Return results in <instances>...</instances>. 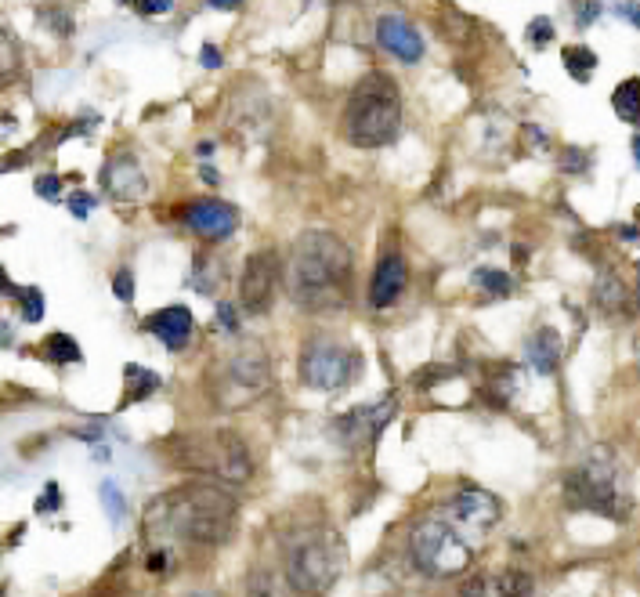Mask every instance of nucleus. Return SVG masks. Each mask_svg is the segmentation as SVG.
I'll return each mask as SVG.
<instances>
[{
  "label": "nucleus",
  "mask_w": 640,
  "mask_h": 597,
  "mask_svg": "<svg viewBox=\"0 0 640 597\" xmlns=\"http://www.w3.org/2000/svg\"><path fill=\"white\" fill-rule=\"evenodd\" d=\"M236 500L221 485L192 482L181 489L156 496L145 507V532L156 540V550L167 543H199V547H217L236 529Z\"/></svg>",
  "instance_id": "nucleus-1"
},
{
  "label": "nucleus",
  "mask_w": 640,
  "mask_h": 597,
  "mask_svg": "<svg viewBox=\"0 0 640 597\" xmlns=\"http://www.w3.org/2000/svg\"><path fill=\"white\" fill-rule=\"evenodd\" d=\"M355 272L351 247L333 232L311 228L290 247L286 286L290 297L308 312H333L348 301V283Z\"/></svg>",
  "instance_id": "nucleus-2"
},
{
  "label": "nucleus",
  "mask_w": 640,
  "mask_h": 597,
  "mask_svg": "<svg viewBox=\"0 0 640 597\" xmlns=\"http://www.w3.org/2000/svg\"><path fill=\"white\" fill-rule=\"evenodd\" d=\"M344 565H348V547H344V536L330 525H308L293 532L283 547V579L293 587V594H330Z\"/></svg>",
  "instance_id": "nucleus-3"
},
{
  "label": "nucleus",
  "mask_w": 640,
  "mask_h": 597,
  "mask_svg": "<svg viewBox=\"0 0 640 597\" xmlns=\"http://www.w3.org/2000/svg\"><path fill=\"white\" fill-rule=\"evenodd\" d=\"M398 127H402L398 84L387 73L362 76L348 98V113H344L348 142L358 149H380V145L395 142Z\"/></svg>",
  "instance_id": "nucleus-4"
},
{
  "label": "nucleus",
  "mask_w": 640,
  "mask_h": 597,
  "mask_svg": "<svg viewBox=\"0 0 640 597\" xmlns=\"http://www.w3.org/2000/svg\"><path fill=\"white\" fill-rule=\"evenodd\" d=\"M174 464L221 485H243L254 474L250 446L228 427H207L196 435H181L174 442Z\"/></svg>",
  "instance_id": "nucleus-5"
},
{
  "label": "nucleus",
  "mask_w": 640,
  "mask_h": 597,
  "mask_svg": "<svg viewBox=\"0 0 640 597\" xmlns=\"http://www.w3.org/2000/svg\"><path fill=\"white\" fill-rule=\"evenodd\" d=\"M565 500L575 511H593L604 518H630V493L622 485V471L608 453H593L583 467H575L565 478Z\"/></svg>",
  "instance_id": "nucleus-6"
},
{
  "label": "nucleus",
  "mask_w": 640,
  "mask_h": 597,
  "mask_svg": "<svg viewBox=\"0 0 640 597\" xmlns=\"http://www.w3.org/2000/svg\"><path fill=\"white\" fill-rule=\"evenodd\" d=\"M409 558L424 576L456 579L471 569L474 547L445 518L431 514V518H420L409 532Z\"/></svg>",
  "instance_id": "nucleus-7"
},
{
  "label": "nucleus",
  "mask_w": 640,
  "mask_h": 597,
  "mask_svg": "<svg viewBox=\"0 0 640 597\" xmlns=\"http://www.w3.org/2000/svg\"><path fill=\"white\" fill-rule=\"evenodd\" d=\"M358 370H362V355L355 348L326 341V337H315L301 351V377L308 388L337 391L344 384H351L358 377Z\"/></svg>",
  "instance_id": "nucleus-8"
},
{
  "label": "nucleus",
  "mask_w": 640,
  "mask_h": 597,
  "mask_svg": "<svg viewBox=\"0 0 640 597\" xmlns=\"http://www.w3.org/2000/svg\"><path fill=\"white\" fill-rule=\"evenodd\" d=\"M438 518H445V522H449L452 529L460 532L463 540L474 547V540L489 536V532L499 525V518H503V503H499L489 489L463 485L460 493L452 496L442 511H438Z\"/></svg>",
  "instance_id": "nucleus-9"
},
{
  "label": "nucleus",
  "mask_w": 640,
  "mask_h": 597,
  "mask_svg": "<svg viewBox=\"0 0 640 597\" xmlns=\"http://www.w3.org/2000/svg\"><path fill=\"white\" fill-rule=\"evenodd\" d=\"M275 283H279V257L272 250H254L246 257L243 275H239V304L243 312L261 315L272 308Z\"/></svg>",
  "instance_id": "nucleus-10"
},
{
  "label": "nucleus",
  "mask_w": 640,
  "mask_h": 597,
  "mask_svg": "<svg viewBox=\"0 0 640 597\" xmlns=\"http://www.w3.org/2000/svg\"><path fill=\"white\" fill-rule=\"evenodd\" d=\"M391 413H395V402H387L384 409L380 406H358V409H351V413H344L333 427H337V435H340L344 446L366 449V446H373V438L384 431V424L391 420Z\"/></svg>",
  "instance_id": "nucleus-11"
},
{
  "label": "nucleus",
  "mask_w": 640,
  "mask_h": 597,
  "mask_svg": "<svg viewBox=\"0 0 640 597\" xmlns=\"http://www.w3.org/2000/svg\"><path fill=\"white\" fill-rule=\"evenodd\" d=\"M185 225L203 239H225L236 232L239 225V214L236 207H228L221 199H199L185 210Z\"/></svg>",
  "instance_id": "nucleus-12"
},
{
  "label": "nucleus",
  "mask_w": 640,
  "mask_h": 597,
  "mask_svg": "<svg viewBox=\"0 0 640 597\" xmlns=\"http://www.w3.org/2000/svg\"><path fill=\"white\" fill-rule=\"evenodd\" d=\"M460 597H532V576L521 569L481 572L463 583Z\"/></svg>",
  "instance_id": "nucleus-13"
},
{
  "label": "nucleus",
  "mask_w": 640,
  "mask_h": 597,
  "mask_svg": "<svg viewBox=\"0 0 640 597\" xmlns=\"http://www.w3.org/2000/svg\"><path fill=\"white\" fill-rule=\"evenodd\" d=\"M377 40L384 44V51H391L395 58L402 62H420L424 58V37H420V29L409 26L405 19L398 15H384L377 22Z\"/></svg>",
  "instance_id": "nucleus-14"
},
{
  "label": "nucleus",
  "mask_w": 640,
  "mask_h": 597,
  "mask_svg": "<svg viewBox=\"0 0 640 597\" xmlns=\"http://www.w3.org/2000/svg\"><path fill=\"white\" fill-rule=\"evenodd\" d=\"M102 185L113 192L116 199H142L149 181H145V171L138 167L134 156H113V160L105 163Z\"/></svg>",
  "instance_id": "nucleus-15"
},
{
  "label": "nucleus",
  "mask_w": 640,
  "mask_h": 597,
  "mask_svg": "<svg viewBox=\"0 0 640 597\" xmlns=\"http://www.w3.org/2000/svg\"><path fill=\"white\" fill-rule=\"evenodd\" d=\"M145 330L156 333L167 348H185L192 330H196V323H192V312L185 304H174V308H163V312L149 315V319H145Z\"/></svg>",
  "instance_id": "nucleus-16"
},
{
  "label": "nucleus",
  "mask_w": 640,
  "mask_h": 597,
  "mask_svg": "<svg viewBox=\"0 0 640 597\" xmlns=\"http://www.w3.org/2000/svg\"><path fill=\"white\" fill-rule=\"evenodd\" d=\"M405 290V261L398 254H387L373 272V286H369V301L373 308H391Z\"/></svg>",
  "instance_id": "nucleus-17"
},
{
  "label": "nucleus",
  "mask_w": 640,
  "mask_h": 597,
  "mask_svg": "<svg viewBox=\"0 0 640 597\" xmlns=\"http://www.w3.org/2000/svg\"><path fill=\"white\" fill-rule=\"evenodd\" d=\"M525 355H528V362H532L539 373H554L557 362H561V333H557L554 326H543V330H536L532 337H528Z\"/></svg>",
  "instance_id": "nucleus-18"
},
{
  "label": "nucleus",
  "mask_w": 640,
  "mask_h": 597,
  "mask_svg": "<svg viewBox=\"0 0 640 597\" xmlns=\"http://www.w3.org/2000/svg\"><path fill=\"white\" fill-rule=\"evenodd\" d=\"M232 377L246 388H261L264 380H268V355L261 348H246L239 351L236 359H232Z\"/></svg>",
  "instance_id": "nucleus-19"
},
{
  "label": "nucleus",
  "mask_w": 640,
  "mask_h": 597,
  "mask_svg": "<svg viewBox=\"0 0 640 597\" xmlns=\"http://www.w3.org/2000/svg\"><path fill=\"white\" fill-rule=\"evenodd\" d=\"M612 109L619 120L626 124L640 127V76H630V80H622L619 87L612 91Z\"/></svg>",
  "instance_id": "nucleus-20"
},
{
  "label": "nucleus",
  "mask_w": 640,
  "mask_h": 597,
  "mask_svg": "<svg viewBox=\"0 0 640 597\" xmlns=\"http://www.w3.org/2000/svg\"><path fill=\"white\" fill-rule=\"evenodd\" d=\"M246 597H297V594H293V587L283 576H275V572L268 569H257L254 576H250Z\"/></svg>",
  "instance_id": "nucleus-21"
},
{
  "label": "nucleus",
  "mask_w": 640,
  "mask_h": 597,
  "mask_svg": "<svg viewBox=\"0 0 640 597\" xmlns=\"http://www.w3.org/2000/svg\"><path fill=\"white\" fill-rule=\"evenodd\" d=\"M44 355H48L51 362H80V348H76L73 337H66V333H51L48 344H44Z\"/></svg>",
  "instance_id": "nucleus-22"
},
{
  "label": "nucleus",
  "mask_w": 640,
  "mask_h": 597,
  "mask_svg": "<svg viewBox=\"0 0 640 597\" xmlns=\"http://www.w3.org/2000/svg\"><path fill=\"white\" fill-rule=\"evenodd\" d=\"M156 388H160V377H156V373L142 370V366H127V398L138 402V398H145Z\"/></svg>",
  "instance_id": "nucleus-23"
},
{
  "label": "nucleus",
  "mask_w": 640,
  "mask_h": 597,
  "mask_svg": "<svg viewBox=\"0 0 640 597\" xmlns=\"http://www.w3.org/2000/svg\"><path fill=\"white\" fill-rule=\"evenodd\" d=\"M565 69L575 80H586L597 69V55L590 48H565Z\"/></svg>",
  "instance_id": "nucleus-24"
},
{
  "label": "nucleus",
  "mask_w": 640,
  "mask_h": 597,
  "mask_svg": "<svg viewBox=\"0 0 640 597\" xmlns=\"http://www.w3.org/2000/svg\"><path fill=\"white\" fill-rule=\"evenodd\" d=\"M474 283H478L481 290H489V294H496V297H507L510 290H514V283H510V275H507V272H496V268H478V272H474Z\"/></svg>",
  "instance_id": "nucleus-25"
},
{
  "label": "nucleus",
  "mask_w": 640,
  "mask_h": 597,
  "mask_svg": "<svg viewBox=\"0 0 640 597\" xmlns=\"http://www.w3.org/2000/svg\"><path fill=\"white\" fill-rule=\"evenodd\" d=\"M102 503H105V511H109V518H113L116 525L123 522V514H127V500H123V493L116 489V482H102Z\"/></svg>",
  "instance_id": "nucleus-26"
},
{
  "label": "nucleus",
  "mask_w": 640,
  "mask_h": 597,
  "mask_svg": "<svg viewBox=\"0 0 640 597\" xmlns=\"http://www.w3.org/2000/svg\"><path fill=\"white\" fill-rule=\"evenodd\" d=\"M15 297L22 301V315H26L29 323H37L40 315H44V297H40V290H19Z\"/></svg>",
  "instance_id": "nucleus-27"
},
{
  "label": "nucleus",
  "mask_w": 640,
  "mask_h": 597,
  "mask_svg": "<svg viewBox=\"0 0 640 597\" xmlns=\"http://www.w3.org/2000/svg\"><path fill=\"white\" fill-rule=\"evenodd\" d=\"M113 290H116V297H120V301H131V297H134V275L127 272V268H123V272H116Z\"/></svg>",
  "instance_id": "nucleus-28"
},
{
  "label": "nucleus",
  "mask_w": 640,
  "mask_h": 597,
  "mask_svg": "<svg viewBox=\"0 0 640 597\" xmlns=\"http://www.w3.org/2000/svg\"><path fill=\"white\" fill-rule=\"evenodd\" d=\"M550 37H554V26H550V19L532 22V29H528V40H532V44H546Z\"/></svg>",
  "instance_id": "nucleus-29"
},
{
  "label": "nucleus",
  "mask_w": 640,
  "mask_h": 597,
  "mask_svg": "<svg viewBox=\"0 0 640 597\" xmlns=\"http://www.w3.org/2000/svg\"><path fill=\"white\" fill-rule=\"evenodd\" d=\"M37 192L44 199H58V178H37Z\"/></svg>",
  "instance_id": "nucleus-30"
},
{
  "label": "nucleus",
  "mask_w": 640,
  "mask_h": 597,
  "mask_svg": "<svg viewBox=\"0 0 640 597\" xmlns=\"http://www.w3.org/2000/svg\"><path fill=\"white\" fill-rule=\"evenodd\" d=\"M69 210H73L76 218H87V210H91V199H87L84 192H80L76 199H69Z\"/></svg>",
  "instance_id": "nucleus-31"
},
{
  "label": "nucleus",
  "mask_w": 640,
  "mask_h": 597,
  "mask_svg": "<svg viewBox=\"0 0 640 597\" xmlns=\"http://www.w3.org/2000/svg\"><path fill=\"white\" fill-rule=\"evenodd\" d=\"M51 507H58V485L55 482L48 485V493H44V500L37 503V511H51Z\"/></svg>",
  "instance_id": "nucleus-32"
},
{
  "label": "nucleus",
  "mask_w": 640,
  "mask_h": 597,
  "mask_svg": "<svg viewBox=\"0 0 640 597\" xmlns=\"http://www.w3.org/2000/svg\"><path fill=\"white\" fill-rule=\"evenodd\" d=\"M619 15L622 19H633V26H640V4H622Z\"/></svg>",
  "instance_id": "nucleus-33"
},
{
  "label": "nucleus",
  "mask_w": 640,
  "mask_h": 597,
  "mask_svg": "<svg viewBox=\"0 0 640 597\" xmlns=\"http://www.w3.org/2000/svg\"><path fill=\"white\" fill-rule=\"evenodd\" d=\"M138 8H142L145 15H160V11H167L170 4H167V0H149V4H138Z\"/></svg>",
  "instance_id": "nucleus-34"
},
{
  "label": "nucleus",
  "mask_w": 640,
  "mask_h": 597,
  "mask_svg": "<svg viewBox=\"0 0 640 597\" xmlns=\"http://www.w3.org/2000/svg\"><path fill=\"white\" fill-rule=\"evenodd\" d=\"M203 66H210V69L221 66V55H217V48H203Z\"/></svg>",
  "instance_id": "nucleus-35"
},
{
  "label": "nucleus",
  "mask_w": 640,
  "mask_h": 597,
  "mask_svg": "<svg viewBox=\"0 0 640 597\" xmlns=\"http://www.w3.org/2000/svg\"><path fill=\"white\" fill-rule=\"evenodd\" d=\"M597 11H601V8H597V4H586V8H579V26H590V22H586V19H593Z\"/></svg>",
  "instance_id": "nucleus-36"
},
{
  "label": "nucleus",
  "mask_w": 640,
  "mask_h": 597,
  "mask_svg": "<svg viewBox=\"0 0 640 597\" xmlns=\"http://www.w3.org/2000/svg\"><path fill=\"white\" fill-rule=\"evenodd\" d=\"M221 323H225L228 330H236V315H232V308H228V304H221Z\"/></svg>",
  "instance_id": "nucleus-37"
},
{
  "label": "nucleus",
  "mask_w": 640,
  "mask_h": 597,
  "mask_svg": "<svg viewBox=\"0 0 640 597\" xmlns=\"http://www.w3.org/2000/svg\"><path fill=\"white\" fill-rule=\"evenodd\" d=\"M0 294H19L15 286L8 283V275H4V268H0Z\"/></svg>",
  "instance_id": "nucleus-38"
},
{
  "label": "nucleus",
  "mask_w": 640,
  "mask_h": 597,
  "mask_svg": "<svg viewBox=\"0 0 640 597\" xmlns=\"http://www.w3.org/2000/svg\"><path fill=\"white\" fill-rule=\"evenodd\" d=\"M633 152H637V160H640V138H637V142H633Z\"/></svg>",
  "instance_id": "nucleus-39"
},
{
  "label": "nucleus",
  "mask_w": 640,
  "mask_h": 597,
  "mask_svg": "<svg viewBox=\"0 0 640 597\" xmlns=\"http://www.w3.org/2000/svg\"><path fill=\"white\" fill-rule=\"evenodd\" d=\"M637 294H640V268H637Z\"/></svg>",
  "instance_id": "nucleus-40"
},
{
  "label": "nucleus",
  "mask_w": 640,
  "mask_h": 597,
  "mask_svg": "<svg viewBox=\"0 0 640 597\" xmlns=\"http://www.w3.org/2000/svg\"><path fill=\"white\" fill-rule=\"evenodd\" d=\"M189 597H214V594H189Z\"/></svg>",
  "instance_id": "nucleus-41"
}]
</instances>
